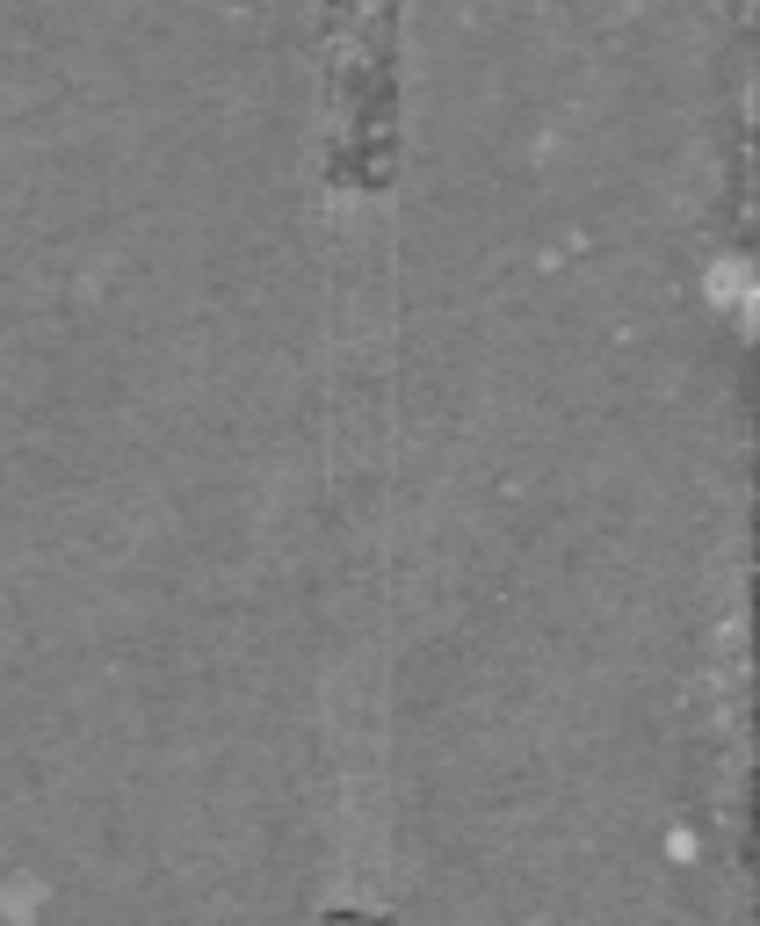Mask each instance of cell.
Segmentation results:
<instances>
[{
  "mask_svg": "<svg viewBox=\"0 0 760 926\" xmlns=\"http://www.w3.org/2000/svg\"><path fill=\"white\" fill-rule=\"evenodd\" d=\"M326 926H384L377 912H355V905H341V912H326Z\"/></svg>",
  "mask_w": 760,
  "mask_h": 926,
  "instance_id": "obj_1",
  "label": "cell"
}]
</instances>
